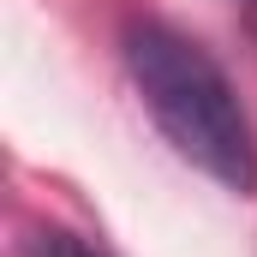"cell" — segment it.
Instances as JSON below:
<instances>
[{
  "label": "cell",
  "mask_w": 257,
  "mask_h": 257,
  "mask_svg": "<svg viewBox=\"0 0 257 257\" xmlns=\"http://www.w3.org/2000/svg\"><path fill=\"white\" fill-rule=\"evenodd\" d=\"M126 72L138 84V102L150 108L156 132L192 162L197 174H209L221 192L251 197L257 192V126L233 90V78L215 66V54L162 24V18H132L120 36Z\"/></svg>",
  "instance_id": "cell-1"
},
{
  "label": "cell",
  "mask_w": 257,
  "mask_h": 257,
  "mask_svg": "<svg viewBox=\"0 0 257 257\" xmlns=\"http://www.w3.org/2000/svg\"><path fill=\"white\" fill-rule=\"evenodd\" d=\"M24 251H30V257H114L102 239L72 233V227H36V233L24 239Z\"/></svg>",
  "instance_id": "cell-2"
}]
</instances>
